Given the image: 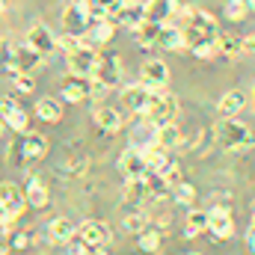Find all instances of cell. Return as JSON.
Wrapping results in <instances>:
<instances>
[{
    "label": "cell",
    "instance_id": "1",
    "mask_svg": "<svg viewBox=\"0 0 255 255\" xmlns=\"http://www.w3.org/2000/svg\"><path fill=\"white\" fill-rule=\"evenodd\" d=\"M214 133H217V142L226 151H247L250 145H255V133L238 119H220Z\"/></svg>",
    "mask_w": 255,
    "mask_h": 255
},
{
    "label": "cell",
    "instance_id": "2",
    "mask_svg": "<svg viewBox=\"0 0 255 255\" xmlns=\"http://www.w3.org/2000/svg\"><path fill=\"white\" fill-rule=\"evenodd\" d=\"M175 116H178V98H175V95H169L166 89L151 92V98H148V107H145L142 119H145V122H151L154 128H160V125L175 122Z\"/></svg>",
    "mask_w": 255,
    "mask_h": 255
},
{
    "label": "cell",
    "instance_id": "3",
    "mask_svg": "<svg viewBox=\"0 0 255 255\" xmlns=\"http://www.w3.org/2000/svg\"><path fill=\"white\" fill-rule=\"evenodd\" d=\"M9 160H21V163H30V160H42L48 154V139L42 133H33V130H24L12 145H9Z\"/></svg>",
    "mask_w": 255,
    "mask_h": 255
},
{
    "label": "cell",
    "instance_id": "4",
    "mask_svg": "<svg viewBox=\"0 0 255 255\" xmlns=\"http://www.w3.org/2000/svg\"><path fill=\"white\" fill-rule=\"evenodd\" d=\"M122 74H125V68H122V60L116 57V54H110V57H98V63L92 68V89H98V92H107V89H113V86H119L122 83Z\"/></svg>",
    "mask_w": 255,
    "mask_h": 255
},
{
    "label": "cell",
    "instance_id": "5",
    "mask_svg": "<svg viewBox=\"0 0 255 255\" xmlns=\"http://www.w3.org/2000/svg\"><path fill=\"white\" fill-rule=\"evenodd\" d=\"M24 45H27V48H33L42 60L60 51L57 36H54V30H51L48 24H33V27L27 30V36H24Z\"/></svg>",
    "mask_w": 255,
    "mask_h": 255
},
{
    "label": "cell",
    "instance_id": "6",
    "mask_svg": "<svg viewBox=\"0 0 255 255\" xmlns=\"http://www.w3.org/2000/svg\"><path fill=\"white\" fill-rule=\"evenodd\" d=\"M65 60H68V74H74V77H92V68L98 63V51L92 45L80 42L74 51L65 54Z\"/></svg>",
    "mask_w": 255,
    "mask_h": 255
},
{
    "label": "cell",
    "instance_id": "7",
    "mask_svg": "<svg viewBox=\"0 0 255 255\" xmlns=\"http://www.w3.org/2000/svg\"><path fill=\"white\" fill-rule=\"evenodd\" d=\"M148 92H160V89H166V83H169V68L163 60H145L142 68H139V77H136Z\"/></svg>",
    "mask_w": 255,
    "mask_h": 255
},
{
    "label": "cell",
    "instance_id": "8",
    "mask_svg": "<svg viewBox=\"0 0 255 255\" xmlns=\"http://www.w3.org/2000/svg\"><path fill=\"white\" fill-rule=\"evenodd\" d=\"M208 232L214 241H229L235 235V217L226 205H217L208 211Z\"/></svg>",
    "mask_w": 255,
    "mask_h": 255
},
{
    "label": "cell",
    "instance_id": "9",
    "mask_svg": "<svg viewBox=\"0 0 255 255\" xmlns=\"http://www.w3.org/2000/svg\"><path fill=\"white\" fill-rule=\"evenodd\" d=\"M89 24H92V18H89L86 6L80 0L68 3V9L63 12V33H71V36H80L83 39L86 30H89Z\"/></svg>",
    "mask_w": 255,
    "mask_h": 255
},
{
    "label": "cell",
    "instance_id": "10",
    "mask_svg": "<svg viewBox=\"0 0 255 255\" xmlns=\"http://www.w3.org/2000/svg\"><path fill=\"white\" fill-rule=\"evenodd\" d=\"M119 172H122V178L125 181H133V178H145V172H148V166H145V154L139 151V148H125L122 151V157H119Z\"/></svg>",
    "mask_w": 255,
    "mask_h": 255
},
{
    "label": "cell",
    "instance_id": "11",
    "mask_svg": "<svg viewBox=\"0 0 255 255\" xmlns=\"http://www.w3.org/2000/svg\"><path fill=\"white\" fill-rule=\"evenodd\" d=\"M148 98H151V92L136 80V83H128L122 86V107L130 110L133 116H142L145 113V107H148Z\"/></svg>",
    "mask_w": 255,
    "mask_h": 255
},
{
    "label": "cell",
    "instance_id": "12",
    "mask_svg": "<svg viewBox=\"0 0 255 255\" xmlns=\"http://www.w3.org/2000/svg\"><path fill=\"white\" fill-rule=\"evenodd\" d=\"M0 116H3V122H6V128H12L15 133H24L27 130V125H30V119H27V113L21 110V104L15 101V98H0Z\"/></svg>",
    "mask_w": 255,
    "mask_h": 255
},
{
    "label": "cell",
    "instance_id": "13",
    "mask_svg": "<svg viewBox=\"0 0 255 255\" xmlns=\"http://www.w3.org/2000/svg\"><path fill=\"white\" fill-rule=\"evenodd\" d=\"M142 21H145V3H136V0H125V3L119 6V12L113 15V24H122L130 33H133Z\"/></svg>",
    "mask_w": 255,
    "mask_h": 255
},
{
    "label": "cell",
    "instance_id": "14",
    "mask_svg": "<svg viewBox=\"0 0 255 255\" xmlns=\"http://www.w3.org/2000/svg\"><path fill=\"white\" fill-rule=\"evenodd\" d=\"M77 238L86 244V247H104L110 241V229L101 223V220H86L77 226Z\"/></svg>",
    "mask_w": 255,
    "mask_h": 255
},
{
    "label": "cell",
    "instance_id": "15",
    "mask_svg": "<svg viewBox=\"0 0 255 255\" xmlns=\"http://www.w3.org/2000/svg\"><path fill=\"white\" fill-rule=\"evenodd\" d=\"M178 0H148L145 3V21L151 24H169L178 12Z\"/></svg>",
    "mask_w": 255,
    "mask_h": 255
},
{
    "label": "cell",
    "instance_id": "16",
    "mask_svg": "<svg viewBox=\"0 0 255 255\" xmlns=\"http://www.w3.org/2000/svg\"><path fill=\"white\" fill-rule=\"evenodd\" d=\"M92 95V80L89 77H68L63 83V98L68 104H80V101H86Z\"/></svg>",
    "mask_w": 255,
    "mask_h": 255
},
{
    "label": "cell",
    "instance_id": "17",
    "mask_svg": "<svg viewBox=\"0 0 255 255\" xmlns=\"http://www.w3.org/2000/svg\"><path fill=\"white\" fill-rule=\"evenodd\" d=\"M0 205L6 208L9 217H18L24 208H27V199H24V190L18 184H0Z\"/></svg>",
    "mask_w": 255,
    "mask_h": 255
},
{
    "label": "cell",
    "instance_id": "18",
    "mask_svg": "<svg viewBox=\"0 0 255 255\" xmlns=\"http://www.w3.org/2000/svg\"><path fill=\"white\" fill-rule=\"evenodd\" d=\"M157 48L163 51H184V30L178 24H160V33H157Z\"/></svg>",
    "mask_w": 255,
    "mask_h": 255
},
{
    "label": "cell",
    "instance_id": "19",
    "mask_svg": "<svg viewBox=\"0 0 255 255\" xmlns=\"http://www.w3.org/2000/svg\"><path fill=\"white\" fill-rule=\"evenodd\" d=\"M92 119H95V125L101 128L104 133H119V128H122V113L119 110H113V107H107V104H98L95 107V113H92Z\"/></svg>",
    "mask_w": 255,
    "mask_h": 255
},
{
    "label": "cell",
    "instance_id": "20",
    "mask_svg": "<svg viewBox=\"0 0 255 255\" xmlns=\"http://www.w3.org/2000/svg\"><path fill=\"white\" fill-rule=\"evenodd\" d=\"M48 238H51L54 244H68V241L77 238V226H74L68 217H54V220L48 223Z\"/></svg>",
    "mask_w": 255,
    "mask_h": 255
},
{
    "label": "cell",
    "instance_id": "21",
    "mask_svg": "<svg viewBox=\"0 0 255 255\" xmlns=\"http://www.w3.org/2000/svg\"><path fill=\"white\" fill-rule=\"evenodd\" d=\"M113 33H116V24L107 18V21H92L89 24V30H86V36H83V42L86 45H107L110 39H113Z\"/></svg>",
    "mask_w": 255,
    "mask_h": 255
},
{
    "label": "cell",
    "instance_id": "22",
    "mask_svg": "<svg viewBox=\"0 0 255 255\" xmlns=\"http://www.w3.org/2000/svg\"><path fill=\"white\" fill-rule=\"evenodd\" d=\"M247 107V95L244 92H226L223 98H220V104H217V110H220V119H235L241 110Z\"/></svg>",
    "mask_w": 255,
    "mask_h": 255
},
{
    "label": "cell",
    "instance_id": "23",
    "mask_svg": "<svg viewBox=\"0 0 255 255\" xmlns=\"http://www.w3.org/2000/svg\"><path fill=\"white\" fill-rule=\"evenodd\" d=\"M142 154H145V166H148V172H163L169 163H172V157L166 154V148H160L157 142H151V145H145V148H139Z\"/></svg>",
    "mask_w": 255,
    "mask_h": 255
},
{
    "label": "cell",
    "instance_id": "24",
    "mask_svg": "<svg viewBox=\"0 0 255 255\" xmlns=\"http://www.w3.org/2000/svg\"><path fill=\"white\" fill-rule=\"evenodd\" d=\"M24 199H27V205L30 208H48V202H51V193L48 187L39 181V178H27V187H24Z\"/></svg>",
    "mask_w": 255,
    "mask_h": 255
},
{
    "label": "cell",
    "instance_id": "25",
    "mask_svg": "<svg viewBox=\"0 0 255 255\" xmlns=\"http://www.w3.org/2000/svg\"><path fill=\"white\" fill-rule=\"evenodd\" d=\"M208 232V211H202V208H190L187 211V220H184V238H199V235H205Z\"/></svg>",
    "mask_w": 255,
    "mask_h": 255
},
{
    "label": "cell",
    "instance_id": "26",
    "mask_svg": "<svg viewBox=\"0 0 255 255\" xmlns=\"http://www.w3.org/2000/svg\"><path fill=\"white\" fill-rule=\"evenodd\" d=\"M217 54H223V57H229V60H235L241 51H244V36H232V33H217Z\"/></svg>",
    "mask_w": 255,
    "mask_h": 255
},
{
    "label": "cell",
    "instance_id": "27",
    "mask_svg": "<svg viewBox=\"0 0 255 255\" xmlns=\"http://www.w3.org/2000/svg\"><path fill=\"white\" fill-rule=\"evenodd\" d=\"M122 199H125L128 208H136L148 199V190H145V181L142 178H133V181H125V190H122Z\"/></svg>",
    "mask_w": 255,
    "mask_h": 255
},
{
    "label": "cell",
    "instance_id": "28",
    "mask_svg": "<svg viewBox=\"0 0 255 255\" xmlns=\"http://www.w3.org/2000/svg\"><path fill=\"white\" fill-rule=\"evenodd\" d=\"M157 33H160V24H151V21H142L136 30H133V39L139 48H157Z\"/></svg>",
    "mask_w": 255,
    "mask_h": 255
},
{
    "label": "cell",
    "instance_id": "29",
    "mask_svg": "<svg viewBox=\"0 0 255 255\" xmlns=\"http://www.w3.org/2000/svg\"><path fill=\"white\" fill-rule=\"evenodd\" d=\"M36 116L42 119V122H60L63 119V104L57 101V98H39V104H36Z\"/></svg>",
    "mask_w": 255,
    "mask_h": 255
},
{
    "label": "cell",
    "instance_id": "30",
    "mask_svg": "<svg viewBox=\"0 0 255 255\" xmlns=\"http://www.w3.org/2000/svg\"><path fill=\"white\" fill-rule=\"evenodd\" d=\"M154 142L160 145V148H175V145H181V130L175 128V122H169V125H160L157 128V133H154Z\"/></svg>",
    "mask_w": 255,
    "mask_h": 255
},
{
    "label": "cell",
    "instance_id": "31",
    "mask_svg": "<svg viewBox=\"0 0 255 255\" xmlns=\"http://www.w3.org/2000/svg\"><path fill=\"white\" fill-rule=\"evenodd\" d=\"M136 247H139V253L154 255L157 250H160V232H157L154 226H145V229L136 235Z\"/></svg>",
    "mask_w": 255,
    "mask_h": 255
},
{
    "label": "cell",
    "instance_id": "32",
    "mask_svg": "<svg viewBox=\"0 0 255 255\" xmlns=\"http://www.w3.org/2000/svg\"><path fill=\"white\" fill-rule=\"evenodd\" d=\"M15 65L18 71H33L36 65H42V57L27 45H15Z\"/></svg>",
    "mask_w": 255,
    "mask_h": 255
},
{
    "label": "cell",
    "instance_id": "33",
    "mask_svg": "<svg viewBox=\"0 0 255 255\" xmlns=\"http://www.w3.org/2000/svg\"><path fill=\"white\" fill-rule=\"evenodd\" d=\"M145 190H148V199H163V196H169L172 187L166 184V178L163 175H157V172H145Z\"/></svg>",
    "mask_w": 255,
    "mask_h": 255
},
{
    "label": "cell",
    "instance_id": "34",
    "mask_svg": "<svg viewBox=\"0 0 255 255\" xmlns=\"http://www.w3.org/2000/svg\"><path fill=\"white\" fill-rule=\"evenodd\" d=\"M122 226H125V232H130V235H139V232L148 226V214H145V211H139V208L125 211V220H122Z\"/></svg>",
    "mask_w": 255,
    "mask_h": 255
},
{
    "label": "cell",
    "instance_id": "35",
    "mask_svg": "<svg viewBox=\"0 0 255 255\" xmlns=\"http://www.w3.org/2000/svg\"><path fill=\"white\" fill-rule=\"evenodd\" d=\"M223 15L229 21H244L250 15V6H247V0H226L223 3Z\"/></svg>",
    "mask_w": 255,
    "mask_h": 255
},
{
    "label": "cell",
    "instance_id": "36",
    "mask_svg": "<svg viewBox=\"0 0 255 255\" xmlns=\"http://www.w3.org/2000/svg\"><path fill=\"white\" fill-rule=\"evenodd\" d=\"M196 196H199V193H196V187H193L190 181H181V184H175V187H172V199H175V202H178V205H196Z\"/></svg>",
    "mask_w": 255,
    "mask_h": 255
},
{
    "label": "cell",
    "instance_id": "37",
    "mask_svg": "<svg viewBox=\"0 0 255 255\" xmlns=\"http://www.w3.org/2000/svg\"><path fill=\"white\" fill-rule=\"evenodd\" d=\"M9 80H12V86H15V92H18V95H30V92H33V86H36V80H33V74H30V71H18V74H12Z\"/></svg>",
    "mask_w": 255,
    "mask_h": 255
},
{
    "label": "cell",
    "instance_id": "38",
    "mask_svg": "<svg viewBox=\"0 0 255 255\" xmlns=\"http://www.w3.org/2000/svg\"><path fill=\"white\" fill-rule=\"evenodd\" d=\"M196 60H214L217 57V42H202V45H196L190 51Z\"/></svg>",
    "mask_w": 255,
    "mask_h": 255
},
{
    "label": "cell",
    "instance_id": "39",
    "mask_svg": "<svg viewBox=\"0 0 255 255\" xmlns=\"http://www.w3.org/2000/svg\"><path fill=\"white\" fill-rule=\"evenodd\" d=\"M80 42H83V39H80V36H71V33H60V36H57V45H60V51H65V54L74 51Z\"/></svg>",
    "mask_w": 255,
    "mask_h": 255
},
{
    "label": "cell",
    "instance_id": "40",
    "mask_svg": "<svg viewBox=\"0 0 255 255\" xmlns=\"http://www.w3.org/2000/svg\"><path fill=\"white\" fill-rule=\"evenodd\" d=\"M244 51H250V54H255V33H250V36H244Z\"/></svg>",
    "mask_w": 255,
    "mask_h": 255
},
{
    "label": "cell",
    "instance_id": "41",
    "mask_svg": "<svg viewBox=\"0 0 255 255\" xmlns=\"http://www.w3.org/2000/svg\"><path fill=\"white\" fill-rule=\"evenodd\" d=\"M247 247H250V250L255 253V229H253V226L247 229Z\"/></svg>",
    "mask_w": 255,
    "mask_h": 255
},
{
    "label": "cell",
    "instance_id": "42",
    "mask_svg": "<svg viewBox=\"0 0 255 255\" xmlns=\"http://www.w3.org/2000/svg\"><path fill=\"white\" fill-rule=\"evenodd\" d=\"M86 255H110V253H107L104 247H89V250H86Z\"/></svg>",
    "mask_w": 255,
    "mask_h": 255
},
{
    "label": "cell",
    "instance_id": "43",
    "mask_svg": "<svg viewBox=\"0 0 255 255\" xmlns=\"http://www.w3.org/2000/svg\"><path fill=\"white\" fill-rule=\"evenodd\" d=\"M6 220H12V217H9V214H6V208L0 205V223H6Z\"/></svg>",
    "mask_w": 255,
    "mask_h": 255
},
{
    "label": "cell",
    "instance_id": "44",
    "mask_svg": "<svg viewBox=\"0 0 255 255\" xmlns=\"http://www.w3.org/2000/svg\"><path fill=\"white\" fill-rule=\"evenodd\" d=\"M6 9H9V3H6V0H0V15H3Z\"/></svg>",
    "mask_w": 255,
    "mask_h": 255
},
{
    "label": "cell",
    "instance_id": "45",
    "mask_svg": "<svg viewBox=\"0 0 255 255\" xmlns=\"http://www.w3.org/2000/svg\"><path fill=\"white\" fill-rule=\"evenodd\" d=\"M3 130H6V122H3V116H0V136H3Z\"/></svg>",
    "mask_w": 255,
    "mask_h": 255
},
{
    "label": "cell",
    "instance_id": "46",
    "mask_svg": "<svg viewBox=\"0 0 255 255\" xmlns=\"http://www.w3.org/2000/svg\"><path fill=\"white\" fill-rule=\"evenodd\" d=\"M250 226L255 229V202H253V220H250Z\"/></svg>",
    "mask_w": 255,
    "mask_h": 255
},
{
    "label": "cell",
    "instance_id": "47",
    "mask_svg": "<svg viewBox=\"0 0 255 255\" xmlns=\"http://www.w3.org/2000/svg\"><path fill=\"white\" fill-rule=\"evenodd\" d=\"M247 6H250V9L255 12V0H247Z\"/></svg>",
    "mask_w": 255,
    "mask_h": 255
},
{
    "label": "cell",
    "instance_id": "48",
    "mask_svg": "<svg viewBox=\"0 0 255 255\" xmlns=\"http://www.w3.org/2000/svg\"><path fill=\"white\" fill-rule=\"evenodd\" d=\"M253 110H255V89H253Z\"/></svg>",
    "mask_w": 255,
    "mask_h": 255
},
{
    "label": "cell",
    "instance_id": "49",
    "mask_svg": "<svg viewBox=\"0 0 255 255\" xmlns=\"http://www.w3.org/2000/svg\"><path fill=\"white\" fill-rule=\"evenodd\" d=\"M190 255H202V253H190Z\"/></svg>",
    "mask_w": 255,
    "mask_h": 255
}]
</instances>
